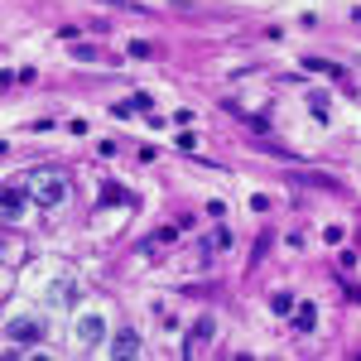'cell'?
<instances>
[{
  "mask_svg": "<svg viewBox=\"0 0 361 361\" xmlns=\"http://www.w3.org/2000/svg\"><path fill=\"white\" fill-rule=\"evenodd\" d=\"M135 352H140V337L135 333H116L111 337V357H135Z\"/></svg>",
  "mask_w": 361,
  "mask_h": 361,
  "instance_id": "cell-8",
  "label": "cell"
},
{
  "mask_svg": "<svg viewBox=\"0 0 361 361\" xmlns=\"http://www.w3.org/2000/svg\"><path fill=\"white\" fill-rule=\"evenodd\" d=\"M5 337L15 342V347H10V357H19L24 347H34V342H44V323H39V318H15V323L5 328Z\"/></svg>",
  "mask_w": 361,
  "mask_h": 361,
  "instance_id": "cell-2",
  "label": "cell"
},
{
  "mask_svg": "<svg viewBox=\"0 0 361 361\" xmlns=\"http://www.w3.org/2000/svg\"><path fill=\"white\" fill-rule=\"evenodd\" d=\"M241 120H246V125H250V130H260V135H265V130H270V120H265V116H241Z\"/></svg>",
  "mask_w": 361,
  "mask_h": 361,
  "instance_id": "cell-13",
  "label": "cell"
},
{
  "mask_svg": "<svg viewBox=\"0 0 361 361\" xmlns=\"http://www.w3.org/2000/svg\"><path fill=\"white\" fill-rule=\"evenodd\" d=\"M102 337H107V323H102V313H82V318H77V342L97 347Z\"/></svg>",
  "mask_w": 361,
  "mask_h": 361,
  "instance_id": "cell-4",
  "label": "cell"
},
{
  "mask_svg": "<svg viewBox=\"0 0 361 361\" xmlns=\"http://www.w3.org/2000/svg\"><path fill=\"white\" fill-rule=\"evenodd\" d=\"M29 198H34V193H29V183H24V188H19V183H10V188H5V222H15V217L29 207Z\"/></svg>",
  "mask_w": 361,
  "mask_h": 361,
  "instance_id": "cell-5",
  "label": "cell"
},
{
  "mask_svg": "<svg viewBox=\"0 0 361 361\" xmlns=\"http://www.w3.org/2000/svg\"><path fill=\"white\" fill-rule=\"evenodd\" d=\"M174 241H178V232H174V227H164L159 237L140 241V246H135V255H154V250H164V246H174Z\"/></svg>",
  "mask_w": 361,
  "mask_h": 361,
  "instance_id": "cell-6",
  "label": "cell"
},
{
  "mask_svg": "<svg viewBox=\"0 0 361 361\" xmlns=\"http://www.w3.org/2000/svg\"><path fill=\"white\" fill-rule=\"evenodd\" d=\"M212 333H217V323L203 313V318L188 328V337H183V357H198V352H203V342H212Z\"/></svg>",
  "mask_w": 361,
  "mask_h": 361,
  "instance_id": "cell-3",
  "label": "cell"
},
{
  "mask_svg": "<svg viewBox=\"0 0 361 361\" xmlns=\"http://www.w3.org/2000/svg\"><path fill=\"white\" fill-rule=\"evenodd\" d=\"M304 68L308 73H323V77H342V68L337 63H323V58H304Z\"/></svg>",
  "mask_w": 361,
  "mask_h": 361,
  "instance_id": "cell-10",
  "label": "cell"
},
{
  "mask_svg": "<svg viewBox=\"0 0 361 361\" xmlns=\"http://www.w3.org/2000/svg\"><path fill=\"white\" fill-rule=\"evenodd\" d=\"M294 328L299 333H313L318 328V304H294Z\"/></svg>",
  "mask_w": 361,
  "mask_h": 361,
  "instance_id": "cell-7",
  "label": "cell"
},
{
  "mask_svg": "<svg viewBox=\"0 0 361 361\" xmlns=\"http://www.w3.org/2000/svg\"><path fill=\"white\" fill-rule=\"evenodd\" d=\"M29 193H34V203L58 207V203L68 198V178H63L58 169H34V174H29Z\"/></svg>",
  "mask_w": 361,
  "mask_h": 361,
  "instance_id": "cell-1",
  "label": "cell"
},
{
  "mask_svg": "<svg viewBox=\"0 0 361 361\" xmlns=\"http://www.w3.org/2000/svg\"><path fill=\"white\" fill-rule=\"evenodd\" d=\"M308 111H313L318 120H328V97H318V92H313V97H308Z\"/></svg>",
  "mask_w": 361,
  "mask_h": 361,
  "instance_id": "cell-11",
  "label": "cell"
},
{
  "mask_svg": "<svg viewBox=\"0 0 361 361\" xmlns=\"http://www.w3.org/2000/svg\"><path fill=\"white\" fill-rule=\"evenodd\" d=\"M102 203H107V207H125V203H130V193H125L120 183H107V188H102Z\"/></svg>",
  "mask_w": 361,
  "mask_h": 361,
  "instance_id": "cell-9",
  "label": "cell"
},
{
  "mask_svg": "<svg viewBox=\"0 0 361 361\" xmlns=\"http://www.w3.org/2000/svg\"><path fill=\"white\" fill-rule=\"evenodd\" d=\"M275 313H279V318L294 313V299H289V294H275Z\"/></svg>",
  "mask_w": 361,
  "mask_h": 361,
  "instance_id": "cell-12",
  "label": "cell"
}]
</instances>
